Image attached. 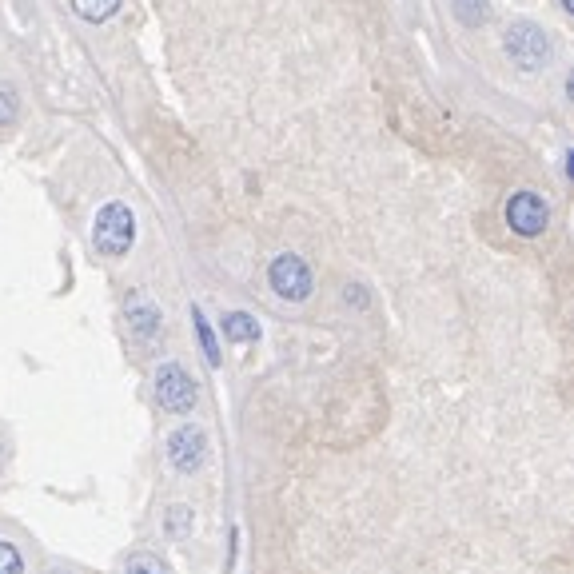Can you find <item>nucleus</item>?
<instances>
[{
	"label": "nucleus",
	"mask_w": 574,
	"mask_h": 574,
	"mask_svg": "<svg viewBox=\"0 0 574 574\" xmlns=\"http://www.w3.org/2000/svg\"><path fill=\"white\" fill-rule=\"evenodd\" d=\"M224 335L232 343H252V339H260V323L248 311H228L224 315Z\"/></svg>",
	"instance_id": "nucleus-8"
},
{
	"label": "nucleus",
	"mask_w": 574,
	"mask_h": 574,
	"mask_svg": "<svg viewBox=\"0 0 574 574\" xmlns=\"http://www.w3.org/2000/svg\"><path fill=\"white\" fill-rule=\"evenodd\" d=\"M116 8H120V0H72V12H76L80 20H88V24L108 20Z\"/></svg>",
	"instance_id": "nucleus-9"
},
{
	"label": "nucleus",
	"mask_w": 574,
	"mask_h": 574,
	"mask_svg": "<svg viewBox=\"0 0 574 574\" xmlns=\"http://www.w3.org/2000/svg\"><path fill=\"white\" fill-rule=\"evenodd\" d=\"M507 56H511L523 72H539V68L551 64V40H547V32H543L539 24L515 20V24L507 28Z\"/></svg>",
	"instance_id": "nucleus-2"
},
{
	"label": "nucleus",
	"mask_w": 574,
	"mask_h": 574,
	"mask_svg": "<svg viewBox=\"0 0 574 574\" xmlns=\"http://www.w3.org/2000/svg\"><path fill=\"white\" fill-rule=\"evenodd\" d=\"M351 299L363 307V303H367V291H363V287H347V303H351Z\"/></svg>",
	"instance_id": "nucleus-16"
},
{
	"label": "nucleus",
	"mask_w": 574,
	"mask_h": 574,
	"mask_svg": "<svg viewBox=\"0 0 574 574\" xmlns=\"http://www.w3.org/2000/svg\"><path fill=\"white\" fill-rule=\"evenodd\" d=\"M0 447H4V443H0ZM0 463H4V459H0Z\"/></svg>",
	"instance_id": "nucleus-18"
},
{
	"label": "nucleus",
	"mask_w": 574,
	"mask_h": 574,
	"mask_svg": "<svg viewBox=\"0 0 574 574\" xmlns=\"http://www.w3.org/2000/svg\"><path fill=\"white\" fill-rule=\"evenodd\" d=\"M192 319H196V331H200V343H204V355H208V363L216 367V363H220V347H216V335H212V327H208L204 311L196 307V311H192Z\"/></svg>",
	"instance_id": "nucleus-11"
},
{
	"label": "nucleus",
	"mask_w": 574,
	"mask_h": 574,
	"mask_svg": "<svg viewBox=\"0 0 574 574\" xmlns=\"http://www.w3.org/2000/svg\"><path fill=\"white\" fill-rule=\"evenodd\" d=\"M128 327H132V335L136 339H156V331H160V311L152 307V303H144V299H136V303H128Z\"/></svg>",
	"instance_id": "nucleus-7"
},
{
	"label": "nucleus",
	"mask_w": 574,
	"mask_h": 574,
	"mask_svg": "<svg viewBox=\"0 0 574 574\" xmlns=\"http://www.w3.org/2000/svg\"><path fill=\"white\" fill-rule=\"evenodd\" d=\"M132 240H136V216H132V208L120 204V200L104 204V208L96 212V224H92V244H96V252H104V256H124V252L132 248Z\"/></svg>",
	"instance_id": "nucleus-1"
},
{
	"label": "nucleus",
	"mask_w": 574,
	"mask_h": 574,
	"mask_svg": "<svg viewBox=\"0 0 574 574\" xmlns=\"http://www.w3.org/2000/svg\"><path fill=\"white\" fill-rule=\"evenodd\" d=\"M168 531H172V539H184V535L192 531V511H188V507H172V515H168Z\"/></svg>",
	"instance_id": "nucleus-14"
},
{
	"label": "nucleus",
	"mask_w": 574,
	"mask_h": 574,
	"mask_svg": "<svg viewBox=\"0 0 574 574\" xmlns=\"http://www.w3.org/2000/svg\"><path fill=\"white\" fill-rule=\"evenodd\" d=\"M455 16H459L467 28H479V24H487L491 8H487V0H455Z\"/></svg>",
	"instance_id": "nucleus-10"
},
{
	"label": "nucleus",
	"mask_w": 574,
	"mask_h": 574,
	"mask_svg": "<svg viewBox=\"0 0 574 574\" xmlns=\"http://www.w3.org/2000/svg\"><path fill=\"white\" fill-rule=\"evenodd\" d=\"M208 459V435L192 423H184L180 431H172L168 439V463L180 471V475H196Z\"/></svg>",
	"instance_id": "nucleus-5"
},
{
	"label": "nucleus",
	"mask_w": 574,
	"mask_h": 574,
	"mask_svg": "<svg viewBox=\"0 0 574 574\" xmlns=\"http://www.w3.org/2000/svg\"><path fill=\"white\" fill-rule=\"evenodd\" d=\"M547 220H551V208H547L543 196H535V192H515V196L507 200V224H511V232L535 240V236L547 232Z\"/></svg>",
	"instance_id": "nucleus-4"
},
{
	"label": "nucleus",
	"mask_w": 574,
	"mask_h": 574,
	"mask_svg": "<svg viewBox=\"0 0 574 574\" xmlns=\"http://www.w3.org/2000/svg\"><path fill=\"white\" fill-rule=\"evenodd\" d=\"M559 4H563V12H574V8H571V0H559Z\"/></svg>",
	"instance_id": "nucleus-17"
},
{
	"label": "nucleus",
	"mask_w": 574,
	"mask_h": 574,
	"mask_svg": "<svg viewBox=\"0 0 574 574\" xmlns=\"http://www.w3.org/2000/svg\"><path fill=\"white\" fill-rule=\"evenodd\" d=\"M124 574H168V567H164L156 555H144V551H140V555H132V559H128Z\"/></svg>",
	"instance_id": "nucleus-13"
},
{
	"label": "nucleus",
	"mask_w": 574,
	"mask_h": 574,
	"mask_svg": "<svg viewBox=\"0 0 574 574\" xmlns=\"http://www.w3.org/2000/svg\"><path fill=\"white\" fill-rule=\"evenodd\" d=\"M0 574H24V563L12 543H0Z\"/></svg>",
	"instance_id": "nucleus-15"
},
{
	"label": "nucleus",
	"mask_w": 574,
	"mask_h": 574,
	"mask_svg": "<svg viewBox=\"0 0 574 574\" xmlns=\"http://www.w3.org/2000/svg\"><path fill=\"white\" fill-rule=\"evenodd\" d=\"M16 112H20L16 88H12V84H0V128H8V124L16 120Z\"/></svg>",
	"instance_id": "nucleus-12"
},
{
	"label": "nucleus",
	"mask_w": 574,
	"mask_h": 574,
	"mask_svg": "<svg viewBox=\"0 0 574 574\" xmlns=\"http://www.w3.org/2000/svg\"><path fill=\"white\" fill-rule=\"evenodd\" d=\"M268 280H272V291L284 295V299H291V303H299V299L311 295V268H307L299 256H291V252L272 260Z\"/></svg>",
	"instance_id": "nucleus-6"
},
{
	"label": "nucleus",
	"mask_w": 574,
	"mask_h": 574,
	"mask_svg": "<svg viewBox=\"0 0 574 574\" xmlns=\"http://www.w3.org/2000/svg\"><path fill=\"white\" fill-rule=\"evenodd\" d=\"M196 379L180 367V363H164L160 371H156V399H160V407L164 411H172V415H188L192 407H196Z\"/></svg>",
	"instance_id": "nucleus-3"
}]
</instances>
